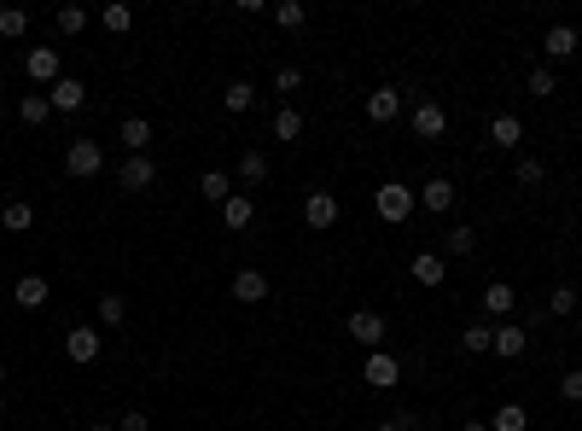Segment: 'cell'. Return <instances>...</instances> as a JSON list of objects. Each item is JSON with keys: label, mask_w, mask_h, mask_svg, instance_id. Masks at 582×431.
I'll use <instances>...</instances> for the list:
<instances>
[{"label": "cell", "mask_w": 582, "mask_h": 431, "mask_svg": "<svg viewBox=\"0 0 582 431\" xmlns=\"http://www.w3.org/2000/svg\"><path fill=\"white\" fill-rule=\"evenodd\" d=\"M373 211L385 216L390 228H402V221L419 211V193H414V187H402V181H385V187H373Z\"/></svg>", "instance_id": "cell-1"}, {"label": "cell", "mask_w": 582, "mask_h": 431, "mask_svg": "<svg viewBox=\"0 0 582 431\" xmlns=\"http://www.w3.org/2000/svg\"><path fill=\"white\" fill-rule=\"evenodd\" d=\"M407 129H414V140H443L449 134V111L437 100H414L407 105Z\"/></svg>", "instance_id": "cell-2"}, {"label": "cell", "mask_w": 582, "mask_h": 431, "mask_svg": "<svg viewBox=\"0 0 582 431\" xmlns=\"http://www.w3.org/2000/svg\"><path fill=\"white\" fill-rule=\"evenodd\" d=\"M65 169H70L76 181L99 175V169H105V146H99V140H88V134H82V140H70V152H65Z\"/></svg>", "instance_id": "cell-3"}, {"label": "cell", "mask_w": 582, "mask_h": 431, "mask_svg": "<svg viewBox=\"0 0 582 431\" xmlns=\"http://www.w3.org/2000/svg\"><path fill=\"white\" fill-rule=\"evenodd\" d=\"M344 332H350L355 344H367V350H385V315L379 310H350V321H344Z\"/></svg>", "instance_id": "cell-4"}, {"label": "cell", "mask_w": 582, "mask_h": 431, "mask_svg": "<svg viewBox=\"0 0 582 431\" xmlns=\"http://www.w3.org/2000/svg\"><path fill=\"white\" fill-rule=\"evenodd\" d=\"M362 379L373 391H396L402 385V362H396L390 350H367V362H362Z\"/></svg>", "instance_id": "cell-5"}, {"label": "cell", "mask_w": 582, "mask_h": 431, "mask_svg": "<svg viewBox=\"0 0 582 431\" xmlns=\"http://www.w3.org/2000/svg\"><path fill=\"white\" fill-rule=\"evenodd\" d=\"M99 344H105V332H99V327H70V332H65V355H70L76 367H88V362H94Z\"/></svg>", "instance_id": "cell-6"}, {"label": "cell", "mask_w": 582, "mask_h": 431, "mask_svg": "<svg viewBox=\"0 0 582 431\" xmlns=\"http://www.w3.org/2000/svg\"><path fill=\"white\" fill-rule=\"evenodd\" d=\"M577 47H582V35L571 30V23H548V35H542V53H548L553 65H565V58H577Z\"/></svg>", "instance_id": "cell-7"}, {"label": "cell", "mask_w": 582, "mask_h": 431, "mask_svg": "<svg viewBox=\"0 0 582 431\" xmlns=\"http://www.w3.org/2000/svg\"><path fill=\"white\" fill-rule=\"evenodd\" d=\"M454 199H461V193H454V181H443V175H431L425 187H419V211H431V216H449Z\"/></svg>", "instance_id": "cell-8"}, {"label": "cell", "mask_w": 582, "mask_h": 431, "mask_svg": "<svg viewBox=\"0 0 582 431\" xmlns=\"http://www.w3.org/2000/svg\"><path fill=\"white\" fill-rule=\"evenodd\" d=\"M489 146H501V152H518V146H524V122H518L513 111H495V117H489Z\"/></svg>", "instance_id": "cell-9"}, {"label": "cell", "mask_w": 582, "mask_h": 431, "mask_svg": "<svg viewBox=\"0 0 582 431\" xmlns=\"http://www.w3.org/2000/svg\"><path fill=\"white\" fill-rule=\"evenodd\" d=\"M47 105H53V111H65V117H70V111H82V105H88V88H82L76 76H58L53 88H47Z\"/></svg>", "instance_id": "cell-10"}, {"label": "cell", "mask_w": 582, "mask_h": 431, "mask_svg": "<svg viewBox=\"0 0 582 431\" xmlns=\"http://www.w3.org/2000/svg\"><path fill=\"white\" fill-rule=\"evenodd\" d=\"M396 117H402V88L385 82V88L367 94V122H396Z\"/></svg>", "instance_id": "cell-11"}, {"label": "cell", "mask_w": 582, "mask_h": 431, "mask_svg": "<svg viewBox=\"0 0 582 431\" xmlns=\"http://www.w3.org/2000/svg\"><path fill=\"white\" fill-rule=\"evenodd\" d=\"M263 181H268V152L245 146V152H239V169H233V187H263Z\"/></svg>", "instance_id": "cell-12"}, {"label": "cell", "mask_w": 582, "mask_h": 431, "mask_svg": "<svg viewBox=\"0 0 582 431\" xmlns=\"http://www.w3.org/2000/svg\"><path fill=\"white\" fill-rule=\"evenodd\" d=\"M117 181H122V193H146L157 181V164H152V152L146 157H129V164L117 169Z\"/></svg>", "instance_id": "cell-13"}, {"label": "cell", "mask_w": 582, "mask_h": 431, "mask_svg": "<svg viewBox=\"0 0 582 431\" xmlns=\"http://www.w3.org/2000/svg\"><path fill=\"white\" fill-rule=\"evenodd\" d=\"M303 221H309L315 233L338 228V199H332V193H309V204H303Z\"/></svg>", "instance_id": "cell-14"}, {"label": "cell", "mask_w": 582, "mask_h": 431, "mask_svg": "<svg viewBox=\"0 0 582 431\" xmlns=\"http://www.w3.org/2000/svg\"><path fill=\"white\" fill-rule=\"evenodd\" d=\"M228 292H233L239 303H263V298H268V274H263V268H239Z\"/></svg>", "instance_id": "cell-15"}, {"label": "cell", "mask_w": 582, "mask_h": 431, "mask_svg": "<svg viewBox=\"0 0 582 431\" xmlns=\"http://www.w3.org/2000/svg\"><path fill=\"white\" fill-rule=\"evenodd\" d=\"M513 303H518V292L506 286V280H489V286H484V315H489V321H506Z\"/></svg>", "instance_id": "cell-16"}, {"label": "cell", "mask_w": 582, "mask_h": 431, "mask_svg": "<svg viewBox=\"0 0 582 431\" xmlns=\"http://www.w3.org/2000/svg\"><path fill=\"white\" fill-rule=\"evenodd\" d=\"M23 70H30L35 82H47V88H53V82L65 76V70H58V47H35V53L23 58Z\"/></svg>", "instance_id": "cell-17"}, {"label": "cell", "mask_w": 582, "mask_h": 431, "mask_svg": "<svg viewBox=\"0 0 582 431\" xmlns=\"http://www.w3.org/2000/svg\"><path fill=\"white\" fill-rule=\"evenodd\" d=\"M47 292H53V286H47L41 274H23V280H12V303H18V310H41V303H47Z\"/></svg>", "instance_id": "cell-18"}, {"label": "cell", "mask_w": 582, "mask_h": 431, "mask_svg": "<svg viewBox=\"0 0 582 431\" xmlns=\"http://www.w3.org/2000/svg\"><path fill=\"white\" fill-rule=\"evenodd\" d=\"M117 140L129 146V157H146V146H152V122H146V117H122Z\"/></svg>", "instance_id": "cell-19"}, {"label": "cell", "mask_w": 582, "mask_h": 431, "mask_svg": "<svg viewBox=\"0 0 582 431\" xmlns=\"http://www.w3.org/2000/svg\"><path fill=\"white\" fill-rule=\"evenodd\" d=\"M198 193H204L210 204H228L239 187H233V175H228V169H204V175H198Z\"/></svg>", "instance_id": "cell-20"}, {"label": "cell", "mask_w": 582, "mask_h": 431, "mask_svg": "<svg viewBox=\"0 0 582 431\" xmlns=\"http://www.w3.org/2000/svg\"><path fill=\"white\" fill-rule=\"evenodd\" d=\"M407 268H414V280H419V286H443V280H449V263H443L437 251H419Z\"/></svg>", "instance_id": "cell-21"}, {"label": "cell", "mask_w": 582, "mask_h": 431, "mask_svg": "<svg viewBox=\"0 0 582 431\" xmlns=\"http://www.w3.org/2000/svg\"><path fill=\"white\" fill-rule=\"evenodd\" d=\"M443 251H449V256H472L478 251V228H472V221H454V228L443 233Z\"/></svg>", "instance_id": "cell-22"}, {"label": "cell", "mask_w": 582, "mask_h": 431, "mask_svg": "<svg viewBox=\"0 0 582 431\" xmlns=\"http://www.w3.org/2000/svg\"><path fill=\"white\" fill-rule=\"evenodd\" d=\"M530 344V327H495V355H506V362H518Z\"/></svg>", "instance_id": "cell-23"}, {"label": "cell", "mask_w": 582, "mask_h": 431, "mask_svg": "<svg viewBox=\"0 0 582 431\" xmlns=\"http://www.w3.org/2000/svg\"><path fill=\"white\" fill-rule=\"evenodd\" d=\"M524 426H530L524 402H501V409L489 414V431H524Z\"/></svg>", "instance_id": "cell-24"}, {"label": "cell", "mask_w": 582, "mask_h": 431, "mask_svg": "<svg viewBox=\"0 0 582 431\" xmlns=\"http://www.w3.org/2000/svg\"><path fill=\"white\" fill-rule=\"evenodd\" d=\"M129 321V298L122 292H99V327H122Z\"/></svg>", "instance_id": "cell-25"}, {"label": "cell", "mask_w": 582, "mask_h": 431, "mask_svg": "<svg viewBox=\"0 0 582 431\" xmlns=\"http://www.w3.org/2000/svg\"><path fill=\"white\" fill-rule=\"evenodd\" d=\"M251 216H256L251 193H233V199L221 204V221H228V228H251Z\"/></svg>", "instance_id": "cell-26"}, {"label": "cell", "mask_w": 582, "mask_h": 431, "mask_svg": "<svg viewBox=\"0 0 582 431\" xmlns=\"http://www.w3.org/2000/svg\"><path fill=\"white\" fill-rule=\"evenodd\" d=\"M461 350L466 355H484V350H495V327H484V321H472L461 332Z\"/></svg>", "instance_id": "cell-27"}, {"label": "cell", "mask_w": 582, "mask_h": 431, "mask_svg": "<svg viewBox=\"0 0 582 431\" xmlns=\"http://www.w3.org/2000/svg\"><path fill=\"white\" fill-rule=\"evenodd\" d=\"M513 175H518V187H542V181H548V164H542V157H530V152H518Z\"/></svg>", "instance_id": "cell-28"}, {"label": "cell", "mask_w": 582, "mask_h": 431, "mask_svg": "<svg viewBox=\"0 0 582 431\" xmlns=\"http://www.w3.org/2000/svg\"><path fill=\"white\" fill-rule=\"evenodd\" d=\"M18 117L30 122V129H41V122L53 117V105H47V94H23V100H18Z\"/></svg>", "instance_id": "cell-29"}, {"label": "cell", "mask_w": 582, "mask_h": 431, "mask_svg": "<svg viewBox=\"0 0 582 431\" xmlns=\"http://www.w3.org/2000/svg\"><path fill=\"white\" fill-rule=\"evenodd\" d=\"M297 134H303V111H297V105H280L274 111V140H297Z\"/></svg>", "instance_id": "cell-30"}, {"label": "cell", "mask_w": 582, "mask_h": 431, "mask_svg": "<svg viewBox=\"0 0 582 431\" xmlns=\"http://www.w3.org/2000/svg\"><path fill=\"white\" fill-rule=\"evenodd\" d=\"M0 228H6V233H23V228H35V211H30L23 199H12L6 211H0Z\"/></svg>", "instance_id": "cell-31"}, {"label": "cell", "mask_w": 582, "mask_h": 431, "mask_svg": "<svg viewBox=\"0 0 582 431\" xmlns=\"http://www.w3.org/2000/svg\"><path fill=\"white\" fill-rule=\"evenodd\" d=\"M524 88L536 94V100H553V94H560V76H553L548 65H536V70H530V76H524Z\"/></svg>", "instance_id": "cell-32"}, {"label": "cell", "mask_w": 582, "mask_h": 431, "mask_svg": "<svg viewBox=\"0 0 582 431\" xmlns=\"http://www.w3.org/2000/svg\"><path fill=\"white\" fill-rule=\"evenodd\" d=\"M274 23H280V30H303V23H309V6H303V0H280V6H274Z\"/></svg>", "instance_id": "cell-33"}, {"label": "cell", "mask_w": 582, "mask_h": 431, "mask_svg": "<svg viewBox=\"0 0 582 431\" xmlns=\"http://www.w3.org/2000/svg\"><path fill=\"white\" fill-rule=\"evenodd\" d=\"M221 105H228V111H251L256 105V88H251V82H228V88H221Z\"/></svg>", "instance_id": "cell-34"}, {"label": "cell", "mask_w": 582, "mask_h": 431, "mask_svg": "<svg viewBox=\"0 0 582 431\" xmlns=\"http://www.w3.org/2000/svg\"><path fill=\"white\" fill-rule=\"evenodd\" d=\"M99 18H105V30H111V35H129V30H134V12L122 6V0H111V6L99 12Z\"/></svg>", "instance_id": "cell-35"}, {"label": "cell", "mask_w": 582, "mask_h": 431, "mask_svg": "<svg viewBox=\"0 0 582 431\" xmlns=\"http://www.w3.org/2000/svg\"><path fill=\"white\" fill-rule=\"evenodd\" d=\"M23 30H30V12H23V6H6V12H0V35H6V41H18Z\"/></svg>", "instance_id": "cell-36"}, {"label": "cell", "mask_w": 582, "mask_h": 431, "mask_svg": "<svg viewBox=\"0 0 582 431\" xmlns=\"http://www.w3.org/2000/svg\"><path fill=\"white\" fill-rule=\"evenodd\" d=\"M58 35H82V30H88V12H82V6H58Z\"/></svg>", "instance_id": "cell-37"}, {"label": "cell", "mask_w": 582, "mask_h": 431, "mask_svg": "<svg viewBox=\"0 0 582 431\" xmlns=\"http://www.w3.org/2000/svg\"><path fill=\"white\" fill-rule=\"evenodd\" d=\"M548 315H577V286H553L548 292Z\"/></svg>", "instance_id": "cell-38"}, {"label": "cell", "mask_w": 582, "mask_h": 431, "mask_svg": "<svg viewBox=\"0 0 582 431\" xmlns=\"http://www.w3.org/2000/svg\"><path fill=\"white\" fill-rule=\"evenodd\" d=\"M297 88H303V70H297V65H280V70H274V94H286V105H291Z\"/></svg>", "instance_id": "cell-39"}, {"label": "cell", "mask_w": 582, "mask_h": 431, "mask_svg": "<svg viewBox=\"0 0 582 431\" xmlns=\"http://www.w3.org/2000/svg\"><path fill=\"white\" fill-rule=\"evenodd\" d=\"M560 397H565V402H582V367H571V373H560Z\"/></svg>", "instance_id": "cell-40"}, {"label": "cell", "mask_w": 582, "mask_h": 431, "mask_svg": "<svg viewBox=\"0 0 582 431\" xmlns=\"http://www.w3.org/2000/svg\"><path fill=\"white\" fill-rule=\"evenodd\" d=\"M117 431H152V414H140V409L117 414Z\"/></svg>", "instance_id": "cell-41"}, {"label": "cell", "mask_w": 582, "mask_h": 431, "mask_svg": "<svg viewBox=\"0 0 582 431\" xmlns=\"http://www.w3.org/2000/svg\"><path fill=\"white\" fill-rule=\"evenodd\" d=\"M82 431H117V426H111V420H88V426H82Z\"/></svg>", "instance_id": "cell-42"}, {"label": "cell", "mask_w": 582, "mask_h": 431, "mask_svg": "<svg viewBox=\"0 0 582 431\" xmlns=\"http://www.w3.org/2000/svg\"><path fill=\"white\" fill-rule=\"evenodd\" d=\"M461 431H489V420H466V426H461Z\"/></svg>", "instance_id": "cell-43"}, {"label": "cell", "mask_w": 582, "mask_h": 431, "mask_svg": "<svg viewBox=\"0 0 582 431\" xmlns=\"http://www.w3.org/2000/svg\"><path fill=\"white\" fill-rule=\"evenodd\" d=\"M373 431H402V426H396V420H385V426H373Z\"/></svg>", "instance_id": "cell-44"}, {"label": "cell", "mask_w": 582, "mask_h": 431, "mask_svg": "<svg viewBox=\"0 0 582 431\" xmlns=\"http://www.w3.org/2000/svg\"><path fill=\"white\" fill-rule=\"evenodd\" d=\"M0 385H6V362H0Z\"/></svg>", "instance_id": "cell-45"}, {"label": "cell", "mask_w": 582, "mask_h": 431, "mask_svg": "<svg viewBox=\"0 0 582 431\" xmlns=\"http://www.w3.org/2000/svg\"><path fill=\"white\" fill-rule=\"evenodd\" d=\"M577 332H582V310H577Z\"/></svg>", "instance_id": "cell-46"}, {"label": "cell", "mask_w": 582, "mask_h": 431, "mask_svg": "<svg viewBox=\"0 0 582 431\" xmlns=\"http://www.w3.org/2000/svg\"><path fill=\"white\" fill-rule=\"evenodd\" d=\"M0 409H6V397H0Z\"/></svg>", "instance_id": "cell-47"}]
</instances>
